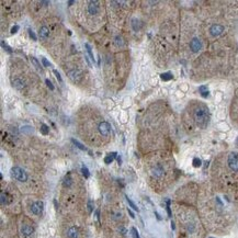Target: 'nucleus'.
Instances as JSON below:
<instances>
[{
	"label": "nucleus",
	"instance_id": "14",
	"mask_svg": "<svg viewBox=\"0 0 238 238\" xmlns=\"http://www.w3.org/2000/svg\"><path fill=\"white\" fill-rule=\"evenodd\" d=\"M117 157V153H111V154H109L108 156L107 157L104 158V162L107 164V165H110L111 162L114 160V158Z\"/></svg>",
	"mask_w": 238,
	"mask_h": 238
},
{
	"label": "nucleus",
	"instance_id": "19",
	"mask_svg": "<svg viewBox=\"0 0 238 238\" xmlns=\"http://www.w3.org/2000/svg\"><path fill=\"white\" fill-rule=\"evenodd\" d=\"M72 143L74 145H76L77 147H78L79 149H81V150H87V148H86L85 146H84V145L81 144V143H79L78 140H76L75 138H72Z\"/></svg>",
	"mask_w": 238,
	"mask_h": 238
},
{
	"label": "nucleus",
	"instance_id": "13",
	"mask_svg": "<svg viewBox=\"0 0 238 238\" xmlns=\"http://www.w3.org/2000/svg\"><path fill=\"white\" fill-rule=\"evenodd\" d=\"M13 86L17 88V89H22L23 87L25 86V84H24V81H23L22 79L17 78V79H14V81H13Z\"/></svg>",
	"mask_w": 238,
	"mask_h": 238
},
{
	"label": "nucleus",
	"instance_id": "15",
	"mask_svg": "<svg viewBox=\"0 0 238 238\" xmlns=\"http://www.w3.org/2000/svg\"><path fill=\"white\" fill-rule=\"evenodd\" d=\"M162 172H164V170H162L161 167H155L153 169V175L155 176V177H160V176L162 175Z\"/></svg>",
	"mask_w": 238,
	"mask_h": 238
},
{
	"label": "nucleus",
	"instance_id": "17",
	"mask_svg": "<svg viewBox=\"0 0 238 238\" xmlns=\"http://www.w3.org/2000/svg\"><path fill=\"white\" fill-rule=\"evenodd\" d=\"M132 27L134 31H138L139 30V20L137 19H133L132 20Z\"/></svg>",
	"mask_w": 238,
	"mask_h": 238
},
{
	"label": "nucleus",
	"instance_id": "5",
	"mask_svg": "<svg viewBox=\"0 0 238 238\" xmlns=\"http://www.w3.org/2000/svg\"><path fill=\"white\" fill-rule=\"evenodd\" d=\"M43 206H44V204H43L42 201H36V202H34L31 205L32 213L35 214V215H40L41 213L43 212Z\"/></svg>",
	"mask_w": 238,
	"mask_h": 238
},
{
	"label": "nucleus",
	"instance_id": "6",
	"mask_svg": "<svg viewBox=\"0 0 238 238\" xmlns=\"http://www.w3.org/2000/svg\"><path fill=\"white\" fill-rule=\"evenodd\" d=\"M67 74H68V77H69V78H70L72 81H75V82H78V81H80L81 77H82V74H81V72H80V70H77V69H74V70H69Z\"/></svg>",
	"mask_w": 238,
	"mask_h": 238
},
{
	"label": "nucleus",
	"instance_id": "16",
	"mask_svg": "<svg viewBox=\"0 0 238 238\" xmlns=\"http://www.w3.org/2000/svg\"><path fill=\"white\" fill-rule=\"evenodd\" d=\"M85 47H86V50H87V52H88V54H89L91 60H92V62H94V56H93V53H92V51H91V46H90L88 43H86Z\"/></svg>",
	"mask_w": 238,
	"mask_h": 238
},
{
	"label": "nucleus",
	"instance_id": "11",
	"mask_svg": "<svg viewBox=\"0 0 238 238\" xmlns=\"http://www.w3.org/2000/svg\"><path fill=\"white\" fill-rule=\"evenodd\" d=\"M39 35H40L41 40H46L48 35H50V30L47 29L46 27H42L40 29V32H39Z\"/></svg>",
	"mask_w": 238,
	"mask_h": 238
},
{
	"label": "nucleus",
	"instance_id": "40",
	"mask_svg": "<svg viewBox=\"0 0 238 238\" xmlns=\"http://www.w3.org/2000/svg\"><path fill=\"white\" fill-rule=\"evenodd\" d=\"M119 230H121V232H122V233H123V234H125V232H126V230H125V228H124V227H122V226H121V227H120V228H119Z\"/></svg>",
	"mask_w": 238,
	"mask_h": 238
},
{
	"label": "nucleus",
	"instance_id": "23",
	"mask_svg": "<svg viewBox=\"0 0 238 238\" xmlns=\"http://www.w3.org/2000/svg\"><path fill=\"white\" fill-rule=\"evenodd\" d=\"M114 43L117 44V46H123L124 45V42H123V39H122L121 36H117L115 39H114Z\"/></svg>",
	"mask_w": 238,
	"mask_h": 238
},
{
	"label": "nucleus",
	"instance_id": "41",
	"mask_svg": "<svg viewBox=\"0 0 238 238\" xmlns=\"http://www.w3.org/2000/svg\"><path fill=\"white\" fill-rule=\"evenodd\" d=\"M155 214H156V216H157V218H158V220H161V217H160V215H159V214H158L157 212H155Z\"/></svg>",
	"mask_w": 238,
	"mask_h": 238
},
{
	"label": "nucleus",
	"instance_id": "7",
	"mask_svg": "<svg viewBox=\"0 0 238 238\" xmlns=\"http://www.w3.org/2000/svg\"><path fill=\"white\" fill-rule=\"evenodd\" d=\"M223 31H224V27H222V25H220V24H214V25H212V27H210V33H211V35L213 36L220 35V34L223 33Z\"/></svg>",
	"mask_w": 238,
	"mask_h": 238
},
{
	"label": "nucleus",
	"instance_id": "31",
	"mask_svg": "<svg viewBox=\"0 0 238 238\" xmlns=\"http://www.w3.org/2000/svg\"><path fill=\"white\" fill-rule=\"evenodd\" d=\"M88 210H89V213H92V211H93V204H92L91 200L88 201Z\"/></svg>",
	"mask_w": 238,
	"mask_h": 238
},
{
	"label": "nucleus",
	"instance_id": "32",
	"mask_svg": "<svg viewBox=\"0 0 238 238\" xmlns=\"http://www.w3.org/2000/svg\"><path fill=\"white\" fill-rule=\"evenodd\" d=\"M1 45H2V47H4V48H5V50L7 51V52H8V53H11V52H12V51H11V48H10L9 46H8L7 44H5V42H4V41L1 42Z\"/></svg>",
	"mask_w": 238,
	"mask_h": 238
},
{
	"label": "nucleus",
	"instance_id": "9",
	"mask_svg": "<svg viewBox=\"0 0 238 238\" xmlns=\"http://www.w3.org/2000/svg\"><path fill=\"white\" fill-rule=\"evenodd\" d=\"M190 47H191V50L193 51V52H199L202 48V43H201V41L199 40V39L194 37L193 40L191 41V43H190Z\"/></svg>",
	"mask_w": 238,
	"mask_h": 238
},
{
	"label": "nucleus",
	"instance_id": "2",
	"mask_svg": "<svg viewBox=\"0 0 238 238\" xmlns=\"http://www.w3.org/2000/svg\"><path fill=\"white\" fill-rule=\"evenodd\" d=\"M11 175L14 179H17L20 182H25L27 180V172L23 170L22 168L20 167H13L11 168Z\"/></svg>",
	"mask_w": 238,
	"mask_h": 238
},
{
	"label": "nucleus",
	"instance_id": "28",
	"mask_svg": "<svg viewBox=\"0 0 238 238\" xmlns=\"http://www.w3.org/2000/svg\"><path fill=\"white\" fill-rule=\"evenodd\" d=\"M42 63H43V65H44V67H48V66H51V63L47 60V59L45 58V57H42Z\"/></svg>",
	"mask_w": 238,
	"mask_h": 238
},
{
	"label": "nucleus",
	"instance_id": "42",
	"mask_svg": "<svg viewBox=\"0 0 238 238\" xmlns=\"http://www.w3.org/2000/svg\"><path fill=\"white\" fill-rule=\"evenodd\" d=\"M171 228L175 229V223H173V222H171Z\"/></svg>",
	"mask_w": 238,
	"mask_h": 238
},
{
	"label": "nucleus",
	"instance_id": "21",
	"mask_svg": "<svg viewBox=\"0 0 238 238\" xmlns=\"http://www.w3.org/2000/svg\"><path fill=\"white\" fill-rule=\"evenodd\" d=\"M41 133L44 135H47L50 133V128H48V126L46 125V124H42L41 125Z\"/></svg>",
	"mask_w": 238,
	"mask_h": 238
},
{
	"label": "nucleus",
	"instance_id": "25",
	"mask_svg": "<svg viewBox=\"0 0 238 238\" xmlns=\"http://www.w3.org/2000/svg\"><path fill=\"white\" fill-rule=\"evenodd\" d=\"M31 62H32V64H33V65H34V66H35V67L37 68V69H39V70H42V68H41L40 63L37 62V59H36L35 57H32V58H31Z\"/></svg>",
	"mask_w": 238,
	"mask_h": 238
},
{
	"label": "nucleus",
	"instance_id": "39",
	"mask_svg": "<svg viewBox=\"0 0 238 238\" xmlns=\"http://www.w3.org/2000/svg\"><path fill=\"white\" fill-rule=\"evenodd\" d=\"M127 212H128V214H130V216L132 217V218H135V215H134V213L132 212V210H130V209H127Z\"/></svg>",
	"mask_w": 238,
	"mask_h": 238
},
{
	"label": "nucleus",
	"instance_id": "8",
	"mask_svg": "<svg viewBox=\"0 0 238 238\" xmlns=\"http://www.w3.org/2000/svg\"><path fill=\"white\" fill-rule=\"evenodd\" d=\"M88 5H89L88 6V11H89L90 14H97L99 12V4H98V1H95V0L89 1Z\"/></svg>",
	"mask_w": 238,
	"mask_h": 238
},
{
	"label": "nucleus",
	"instance_id": "38",
	"mask_svg": "<svg viewBox=\"0 0 238 238\" xmlns=\"http://www.w3.org/2000/svg\"><path fill=\"white\" fill-rule=\"evenodd\" d=\"M45 82H46V85H47L48 87H50V89H51V90H54V86L52 85V82H51V81L48 80V79H46V80H45Z\"/></svg>",
	"mask_w": 238,
	"mask_h": 238
},
{
	"label": "nucleus",
	"instance_id": "34",
	"mask_svg": "<svg viewBox=\"0 0 238 238\" xmlns=\"http://www.w3.org/2000/svg\"><path fill=\"white\" fill-rule=\"evenodd\" d=\"M29 34H30V36H31L32 39H33V41H36V40H37V37H36V35L34 34V32L32 31V30H29Z\"/></svg>",
	"mask_w": 238,
	"mask_h": 238
},
{
	"label": "nucleus",
	"instance_id": "24",
	"mask_svg": "<svg viewBox=\"0 0 238 238\" xmlns=\"http://www.w3.org/2000/svg\"><path fill=\"white\" fill-rule=\"evenodd\" d=\"M81 172H82V175L85 176V178H89V176H90L89 170H88V168H87L86 166L81 167Z\"/></svg>",
	"mask_w": 238,
	"mask_h": 238
},
{
	"label": "nucleus",
	"instance_id": "44",
	"mask_svg": "<svg viewBox=\"0 0 238 238\" xmlns=\"http://www.w3.org/2000/svg\"><path fill=\"white\" fill-rule=\"evenodd\" d=\"M236 145L238 146V137H237V139H236Z\"/></svg>",
	"mask_w": 238,
	"mask_h": 238
},
{
	"label": "nucleus",
	"instance_id": "33",
	"mask_svg": "<svg viewBox=\"0 0 238 238\" xmlns=\"http://www.w3.org/2000/svg\"><path fill=\"white\" fill-rule=\"evenodd\" d=\"M167 212H168V216L171 217V210H170V201L167 200Z\"/></svg>",
	"mask_w": 238,
	"mask_h": 238
},
{
	"label": "nucleus",
	"instance_id": "45",
	"mask_svg": "<svg viewBox=\"0 0 238 238\" xmlns=\"http://www.w3.org/2000/svg\"><path fill=\"white\" fill-rule=\"evenodd\" d=\"M210 238H213V237H210Z\"/></svg>",
	"mask_w": 238,
	"mask_h": 238
},
{
	"label": "nucleus",
	"instance_id": "4",
	"mask_svg": "<svg viewBox=\"0 0 238 238\" xmlns=\"http://www.w3.org/2000/svg\"><path fill=\"white\" fill-rule=\"evenodd\" d=\"M98 128H99L100 134L102 135V136H108V135L110 134V131H111V126H110V124H109L108 122L103 121L99 124Z\"/></svg>",
	"mask_w": 238,
	"mask_h": 238
},
{
	"label": "nucleus",
	"instance_id": "26",
	"mask_svg": "<svg viewBox=\"0 0 238 238\" xmlns=\"http://www.w3.org/2000/svg\"><path fill=\"white\" fill-rule=\"evenodd\" d=\"M192 164H193V166L195 167V168H198V167H201L202 161H201V159H199V158H194Z\"/></svg>",
	"mask_w": 238,
	"mask_h": 238
},
{
	"label": "nucleus",
	"instance_id": "3",
	"mask_svg": "<svg viewBox=\"0 0 238 238\" xmlns=\"http://www.w3.org/2000/svg\"><path fill=\"white\" fill-rule=\"evenodd\" d=\"M228 166L233 171H238V154L237 153L229 154Z\"/></svg>",
	"mask_w": 238,
	"mask_h": 238
},
{
	"label": "nucleus",
	"instance_id": "35",
	"mask_svg": "<svg viewBox=\"0 0 238 238\" xmlns=\"http://www.w3.org/2000/svg\"><path fill=\"white\" fill-rule=\"evenodd\" d=\"M19 29H20V27H19V25H14V27H12V29H11V33H12V34L17 33V32L19 31Z\"/></svg>",
	"mask_w": 238,
	"mask_h": 238
},
{
	"label": "nucleus",
	"instance_id": "1",
	"mask_svg": "<svg viewBox=\"0 0 238 238\" xmlns=\"http://www.w3.org/2000/svg\"><path fill=\"white\" fill-rule=\"evenodd\" d=\"M194 120H195V123H197V125L199 127L205 128L207 124H209V121H210L209 110L204 105H201L198 109H195V111H194Z\"/></svg>",
	"mask_w": 238,
	"mask_h": 238
},
{
	"label": "nucleus",
	"instance_id": "27",
	"mask_svg": "<svg viewBox=\"0 0 238 238\" xmlns=\"http://www.w3.org/2000/svg\"><path fill=\"white\" fill-rule=\"evenodd\" d=\"M131 233H132L133 238H139V234H138V232H137V229L135 228V227H132V228H131Z\"/></svg>",
	"mask_w": 238,
	"mask_h": 238
},
{
	"label": "nucleus",
	"instance_id": "30",
	"mask_svg": "<svg viewBox=\"0 0 238 238\" xmlns=\"http://www.w3.org/2000/svg\"><path fill=\"white\" fill-rule=\"evenodd\" d=\"M32 131L33 130H32L30 126H24V127L21 128V132H24V133H25V132H27V133H31Z\"/></svg>",
	"mask_w": 238,
	"mask_h": 238
},
{
	"label": "nucleus",
	"instance_id": "36",
	"mask_svg": "<svg viewBox=\"0 0 238 238\" xmlns=\"http://www.w3.org/2000/svg\"><path fill=\"white\" fill-rule=\"evenodd\" d=\"M1 203L2 204L7 203V195H5V193H1Z\"/></svg>",
	"mask_w": 238,
	"mask_h": 238
},
{
	"label": "nucleus",
	"instance_id": "20",
	"mask_svg": "<svg viewBox=\"0 0 238 238\" xmlns=\"http://www.w3.org/2000/svg\"><path fill=\"white\" fill-rule=\"evenodd\" d=\"M125 199H126V201H127V203H128V205H130V206L132 207L133 210H135V211L138 212V207H137L136 205H135V203L133 202V201H132V200H131V199L128 198L127 195H125Z\"/></svg>",
	"mask_w": 238,
	"mask_h": 238
},
{
	"label": "nucleus",
	"instance_id": "22",
	"mask_svg": "<svg viewBox=\"0 0 238 238\" xmlns=\"http://www.w3.org/2000/svg\"><path fill=\"white\" fill-rule=\"evenodd\" d=\"M64 185H65V187H70V185H72V178H70L69 175H67L65 177V179H64Z\"/></svg>",
	"mask_w": 238,
	"mask_h": 238
},
{
	"label": "nucleus",
	"instance_id": "18",
	"mask_svg": "<svg viewBox=\"0 0 238 238\" xmlns=\"http://www.w3.org/2000/svg\"><path fill=\"white\" fill-rule=\"evenodd\" d=\"M160 77H161L162 80L168 81V80H171V79H172V74H171V72H165V74H161Z\"/></svg>",
	"mask_w": 238,
	"mask_h": 238
},
{
	"label": "nucleus",
	"instance_id": "43",
	"mask_svg": "<svg viewBox=\"0 0 238 238\" xmlns=\"http://www.w3.org/2000/svg\"><path fill=\"white\" fill-rule=\"evenodd\" d=\"M72 4H75V1H69L68 2V5H72Z\"/></svg>",
	"mask_w": 238,
	"mask_h": 238
},
{
	"label": "nucleus",
	"instance_id": "10",
	"mask_svg": "<svg viewBox=\"0 0 238 238\" xmlns=\"http://www.w3.org/2000/svg\"><path fill=\"white\" fill-rule=\"evenodd\" d=\"M79 236V232H78V228L72 226L70 228L67 230V237L68 238H78Z\"/></svg>",
	"mask_w": 238,
	"mask_h": 238
},
{
	"label": "nucleus",
	"instance_id": "12",
	"mask_svg": "<svg viewBox=\"0 0 238 238\" xmlns=\"http://www.w3.org/2000/svg\"><path fill=\"white\" fill-rule=\"evenodd\" d=\"M33 232H34V228L32 226H30V225H23L22 228H21V233L24 236H30V235H32Z\"/></svg>",
	"mask_w": 238,
	"mask_h": 238
},
{
	"label": "nucleus",
	"instance_id": "37",
	"mask_svg": "<svg viewBox=\"0 0 238 238\" xmlns=\"http://www.w3.org/2000/svg\"><path fill=\"white\" fill-rule=\"evenodd\" d=\"M200 92H201V93H203V92H206V91H209V90H207V87L206 86H202V87H200Z\"/></svg>",
	"mask_w": 238,
	"mask_h": 238
},
{
	"label": "nucleus",
	"instance_id": "29",
	"mask_svg": "<svg viewBox=\"0 0 238 238\" xmlns=\"http://www.w3.org/2000/svg\"><path fill=\"white\" fill-rule=\"evenodd\" d=\"M54 74H55V76H56V78H57V80H58L59 82H63V79H62V77H60V74H59L56 69H54Z\"/></svg>",
	"mask_w": 238,
	"mask_h": 238
}]
</instances>
